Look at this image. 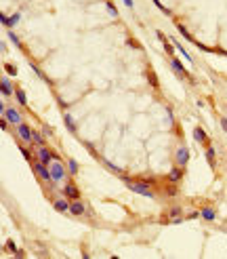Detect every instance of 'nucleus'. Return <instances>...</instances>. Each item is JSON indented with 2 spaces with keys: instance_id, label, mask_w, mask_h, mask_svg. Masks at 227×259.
I'll use <instances>...</instances> for the list:
<instances>
[{
  "instance_id": "obj_1",
  "label": "nucleus",
  "mask_w": 227,
  "mask_h": 259,
  "mask_svg": "<svg viewBox=\"0 0 227 259\" xmlns=\"http://www.w3.org/2000/svg\"><path fill=\"white\" fill-rule=\"evenodd\" d=\"M124 181H126V186H128V190H132L135 194H141V196H145V198H154L156 194L149 190V186L145 183V181H132V179H128V177H124Z\"/></svg>"
},
{
  "instance_id": "obj_2",
  "label": "nucleus",
  "mask_w": 227,
  "mask_h": 259,
  "mask_svg": "<svg viewBox=\"0 0 227 259\" xmlns=\"http://www.w3.org/2000/svg\"><path fill=\"white\" fill-rule=\"evenodd\" d=\"M48 169H51L53 181H63V179H65V169H63V165H61L59 160H57V162H51Z\"/></svg>"
},
{
  "instance_id": "obj_3",
  "label": "nucleus",
  "mask_w": 227,
  "mask_h": 259,
  "mask_svg": "<svg viewBox=\"0 0 227 259\" xmlns=\"http://www.w3.org/2000/svg\"><path fill=\"white\" fill-rule=\"evenodd\" d=\"M38 158H40V162H44V165H51L53 160H55V154H51L44 148V145H38Z\"/></svg>"
},
{
  "instance_id": "obj_4",
  "label": "nucleus",
  "mask_w": 227,
  "mask_h": 259,
  "mask_svg": "<svg viewBox=\"0 0 227 259\" xmlns=\"http://www.w3.org/2000/svg\"><path fill=\"white\" fill-rule=\"evenodd\" d=\"M34 169H36V173L42 177L44 181H53V177H51V169H47V165H44V162H36V165H34Z\"/></svg>"
},
{
  "instance_id": "obj_5",
  "label": "nucleus",
  "mask_w": 227,
  "mask_h": 259,
  "mask_svg": "<svg viewBox=\"0 0 227 259\" xmlns=\"http://www.w3.org/2000/svg\"><path fill=\"white\" fill-rule=\"evenodd\" d=\"M187 160H189V150H187L185 145H181L179 150H177V165L185 166V165H187Z\"/></svg>"
},
{
  "instance_id": "obj_6",
  "label": "nucleus",
  "mask_w": 227,
  "mask_h": 259,
  "mask_svg": "<svg viewBox=\"0 0 227 259\" xmlns=\"http://www.w3.org/2000/svg\"><path fill=\"white\" fill-rule=\"evenodd\" d=\"M17 133H19V137L23 139V141H32V129L27 127V124H17Z\"/></svg>"
},
{
  "instance_id": "obj_7",
  "label": "nucleus",
  "mask_w": 227,
  "mask_h": 259,
  "mask_svg": "<svg viewBox=\"0 0 227 259\" xmlns=\"http://www.w3.org/2000/svg\"><path fill=\"white\" fill-rule=\"evenodd\" d=\"M4 116H6V120L13 122V124H21V116H19V112H17V110H13V107H6Z\"/></svg>"
},
{
  "instance_id": "obj_8",
  "label": "nucleus",
  "mask_w": 227,
  "mask_h": 259,
  "mask_svg": "<svg viewBox=\"0 0 227 259\" xmlns=\"http://www.w3.org/2000/svg\"><path fill=\"white\" fill-rule=\"evenodd\" d=\"M63 194H65L67 198H72V200H78V198H80V192H78V188H76L74 183H67V186L63 188Z\"/></svg>"
},
{
  "instance_id": "obj_9",
  "label": "nucleus",
  "mask_w": 227,
  "mask_h": 259,
  "mask_svg": "<svg viewBox=\"0 0 227 259\" xmlns=\"http://www.w3.org/2000/svg\"><path fill=\"white\" fill-rule=\"evenodd\" d=\"M170 65H172V70H177V72H179L181 76H185V78L189 76V74H187V70L183 68V63H181V61H179L177 57H172V59H170Z\"/></svg>"
},
{
  "instance_id": "obj_10",
  "label": "nucleus",
  "mask_w": 227,
  "mask_h": 259,
  "mask_svg": "<svg viewBox=\"0 0 227 259\" xmlns=\"http://www.w3.org/2000/svg\"><path fill=\"white\" fill-rule=\"evenodd\" d=\"M70 213H72V215H82V213H84V204L80 200H72V202H70Z\"/></svg>"
},
{
  "instance_id": "obj_11",
  "label": "nucleus",
  "mask_w": 227,
  "mask_h": 259,
  "mask_svg": "<svg viewBox=\"0 0 227 259\" xmlns=\"http://www.w3.org/2000/svg\"><path fill=\"white\" fill-rule=\"evenodd\" d=\"M2 95H4V97L13 95V86H11V80H9V78H2Z\"/></svg>"
},
{
  "instance_id": "obj_12",
  "label": "nucleus",
  "mask_w": 227,
  "mask_h": 259,
  "mask_svg": "<svg viewBox=\"0 0 227 259\" xmlns=\"http://www.w3.org/2000/svg\"><path fill=\"white\" fill-rule=\"evenodd\" d=\"M55 209H57V211H70V202L67 200H63V198H57V200H55Z\"/></svg>"
},
{
  "instance_id": "obj_13",
  "label": "nucleus",
  "mask_w": 227,
  "mask_h": 259,
  "mask_svg": "<svg viewBox=\"0 0 227 259\" xmlns=\"http://www.w3.org/2000/svg\"><path fill=\"white\" fill-rule=\"evenodd\" d=\"M181 177H183V171H181V169H177V166H175V169H172V171H170V175H168V179H170V181H172V183H177V181H179Z\"/></svg>"
},
{
  "instance_id": "obj_14",
  "label": "nucleus",
  "mask_w": 227,
  "mask_h": 259,
  "mask_svg": "<svg viewBox=\"0 0 227 259\" xmlns=\"http://www.w3.org/2000/svg\"><path fill=\"white\" fill-rule=\"evenodd\" d=\"M168 217H170V219H175V221L179 223V221H181V207H172V209L168 211Z\"/></svg>"
},
{
  "instance_id": "obj_15",
  "label": "nucleus",
  "mask_w": 227,
  "mask_h": 259,
  "mask_svg": "<svg viewBox=\"0 0 227 259\" xmlns=\"http://www.w3.org/2000/svg\"><path fill=\"white\" fill-rule=\"evenodd\" d=\"M193 137H196V141H200V143L206 141V133H204L200 127H198V129H193Z\"/></svg>"
},
{
  "instance_id": "obj_16",
  "label": "nucleus",
  "mask_w": 227,
  "mask_h": 259,
  "mask_svg": "<svg viewBox=\"0 0 227 259\" xmlns=\"http://www.w3.org/2000/svg\"><path fill=\"white\" fill-rule=\"evenodd\" d=\"M172 44H175V47L179 48V51H181V55H183V57L187 59V61H191V63H193V59H191V55H189V53H187V51H185V48H183V47H181V44H179V42H177V40H175V38H172Z\"/></svg>"
},
{
  "instance_id": "obj_17",
  "label": "nucleus",
  "mask_w": 227,
  "mask_h": 259,
  "mask_svg": "<svg viewBox=\"0 0 227 259\" xmlns=\"http://www.w3.org/2000/svg\"><path fill=\"white\" fill-rule=\"evenodd\" d=\"M15 97H17V101H19L21 106H25V103H27V97H25V93L21 91V89H17V91H15Z\"/></svg>"
},
{
  "instance_id": "obj_18",
  "label": "nucleus",
  "mask_w": 227,
  "mask_h": 259,
  "mask_svg": "<svg viewBox=\"0 0 227 259\" xmlns=\"http://www.w3.org/2000/svg\"><path fill=\"white\" fill-rule=\"evenodd\" d=\"M32 141L36 143V145H44V139H42V135L38 131H32Z\"/></svg>"
},
{
  "instance_id": "obj_19",
  "label": "nucleus",
  "mask_w": 227,
  "mask_h": 259,
  "mask_svg": "<svg viewBox=\"0 0 227 259\" xmlns=\"http://www.w3.org/2000/svg\"><path fill=\"white\" fill-rule=\"evenodd\" d=\"M67 171H70L72 175H76V173H78V162H76L74 158H70V160H67Z\"/></svg>"
},
{
  "instance_id": "obj_20",
  "label": "nucleus",
  "mask_w": 227,
  "mask_h": 259,
  "mask_svg": "<svg viewBox=\"0 0 227 259\" xmlns=\"http://www.w3.org/2000/svg\"><path fill=\"white\" fill-rule=\"evenodd\" d=\"M200 215H202L204 219H208V221H213V219H215V211H213V209H202Z\"/></svg>"
},
{
  "instance_id": "obj_21",
  "label": "nucleus",
  "mask_w": 227,
  "mask_h": 259,
  "mask_svg": "<svg viewBox=\"0 0 227 259\" xmlns=\"http://www.w3.org/2000/svg\"><path fill=\"white\" fill-rule=\"evenodd\" d=\"M63 120H65V124H67V129L70 131H76V124H74V120L70 114H63Z\"/></svg>"
},
{
  "instance_id": "obj_22",
  "label": "nucleus",
  "mask_w": 227,
  "mask_h": 259,
  "mask_svg": "<svg viewBox=\"0 0 227 259\" xmlns=\"http://www.w3.org/2000/svg\"><path fill=\"white\" fill-rule=\"evenodd\" d=\"M206 158H208V162H210V165L215 166V148H210V145H208V150H206Z\"/></svg>"
},
{
  "instance_id": "obj_23",
  "label": "nucleus",
  "mask_w": 227,
  "mask_h": 259,
  "mask_svg": "<svg viewBox=\"0 0 227 259\" xmlns=\"http://www.w3.org/2000/svg\"><path fill=\"white\" fill-rule=\"evenodd\" d=\"M177 30H179V32H181V34H183V36H185V38H187V40H189V42H196V40H193V38H191V34H189V32H187V30H185V27H183V25H177Z\"/></svg>"
},
{
  "instance_id": "obj_24",
  "label": "nucleus",
  "mask_w": 227,
  "mask_h": 259,
  "mask_svg": "<svg viewBox=\"0 0 227 259\" xmlns=\"http://www.w3.org/2000/svg\"><path fill=\"white\" fill-rule=\"evenodd\" d=\"M154 4H156V6H158V9H160L162 13H166V15H170V11H168V9L164 6V4H162V2H160V0H154Z\"/></svg>"
},
{
  "instance_id": "obj_25",
  "label": "nucleus",
  "mask_w": 227,
  "mask_h": 259,
  "mask_svg": "<svg viewBox=\"0 0 227 259\" xmlns=\"http://www.w3.org/2000/svg\"><path fill=\"white\" fill-rule=\"evenodd\" d=\"M107 11L111 13V17H118V11H116V6H114V4H111L109 0H107Z\"/></svg>"
},
{
  "instance_id": "obj_26",
  "label": "nucleus",
  "mask_w": 227,
  "mask_h": 259,
  "mask_svg": "<svg viewBox=\"0 0 227 259\" xmlns=\"http://www.w3.org/2000/svg\"><path fill=\"white\" fill-rule=\"evenodd\" d=\"M164 48H166V53H168V55H175V48H172V44H170L168 40L164 42Z\"/></svg>"
},
{
  "instance_id": "obj_27",
  "label": "nucleus",
  "mask_w": 227,
  "mask_h": 259,
  "mask_svg": "<svg viewBox=\"0 0 227 259\" xmlns=\"http://www.w3.org/2000/svg\"><path fill=\"white\" fill-rule=\"evenodd\" d=\"M4 68H6V72H9L11 76H15V74H17V68H15V65H11V63H6Z\"/></svg>"
},
{
  "instance_id": "obj_28",
  "label": "nucleus",
  "mask_w": 227,
  "mask_h": 259,
  "mask_svg": "<svg viewBox=\"0 0 227 259\" xmlns=\"http://www.w3.org/2000/svg\"><path fill=\"white\" fill-rule=\"evenodd\" d=\"M103 165L107 166V169H111V171H116V173H122V169H118V166H116V165H111V162H107V160H105Z\"/></svg>"
},
{
  "instance_id": "obj_29",
  "label": "nucleus",
  "mask_w": 227,
  "mask_h": 259,
  "mask_svg": "<svg viewBox=\"0 0 227 259\" xmlns=\"http://www.w3.org/2000/svg\"><path fill=\"white\" fill-rule=\"evenodd\" d=\"M17 21H19V13H15V15H13L11 19H9V27H11V25H15Z\"/></svg>"
},
{
  "instance_id": "obj_30",
  "label": "nucleus",
  "mask_w": 227,
  "mask_h": 259,
  "mask_svg": "<svg viewBox=\"0 0 227 259\" xmlns=\"http://www.w3.org/2000/svg\"><path fill=\"white\" fill-rule=\"evenodd\" d=\"M9 38H11L13 42H15V44H17V47H21V42H19V38H17V36L13 34V32H9Z\"/></svg>"
},
{
  "instance_id": "obj_31",
  "label": "nucleus",
  "mask_w": 227,
  "mask_h": 259,
  "mask_svg": "<svg viewBox=\"0 0 227 259\" xmlns=\"http://www.w3.org/2000/svg\"><path fill=\"white\" fill-rule=\"evenodd\" d=\"M147 76H149V82L154 84V86H158V82H156V76H154V72L149 70V72H147Z\"/></svg>"
},
{
  "instance_id": "obj_32",
  "label": "nucleus",
  "mask_w": 227,
  "mask_h": 259,
  "mask_svg": "<svg viewBox=\"0 0 227 259\" xmlns=\"http://www.w3.org/2000/svg\"><path fill=\"white\" fill-rule=\"evenodd\" d=\"M21 152H23V156L27 158V160H32V152H30V150H25V148H21Z\"/></svg>"
},
{
  "instance_id": "obj_33",
  "label": "nucleus",
  "mask_w": 227,
  "mask_h": 259,
  "mask_svg": "<svg viewBox=\"0 0 227 259\" xmlns=\"http://www.w3.org/2000/svg\"><path fill=\"white\" fill-rule=\"evenodd\" d=\"M166 194H168V196H175V194H177V188H172V186L166 188Z\"/></svg>"
},
{
  "instance_id": "obj_34",
  "label": "nucleus",
  "mask_w": 227,
  "mask_h": 259,
  "mask_svg": "<svg viewBox=\"0 0 227 259\" xmlns=\"http://www.w3.org/2000/svg\"><path fill=\"white\" fill-rule=\"evenodd\" d=\"M6 247L11 249L13 253H17V249H15V242H13V240H6Z\"/></svg>"
},
{
  "instance_id": "obj_35",
  "label": "nucleus",
  "mask_w": 227,
  "mask_h": 259,
  "mask_svg": "<svg viewBox=\"0 0 227 259\" xmlns=\"http://www.w3.org/2000/svg\"><path fill=\"white\" fill-rule=\"evenodd\" d=\"M221 127H223V131L227 133V118H221Z\"/></svg>"
},
{
  "instance_id": "obj_36",
  "label": "nucleus",
  "mask_w": 227,
  "mask_h": 259,
  "mask_svg": "<svg viewBox=\"0 0 227 259\" xmlns=\"http://www.w3.org/2000/svg\"><path fill=\"white\" fill-rule=\"evenodd\" d=\"M0 19H2V23H4L6 27H9V19H6V15H0Z\"/></svg>"
},
{
  "instance_id": "obj_37",
  "label": "nucleus",
  "mask_w": 227,
  "mask_h": 259,
  "mask_svg": "<svg viewBox=\"0 0 227 259\" xmlns=\"http://www.w3.org/2000/svg\"><path fill=\"white\" fill-rule=\"evenodd\" d=\"M122 2H124L126 6H131V9H132V6H135V4H132V0H122Z\"/></svg>"
}]
</instances>
